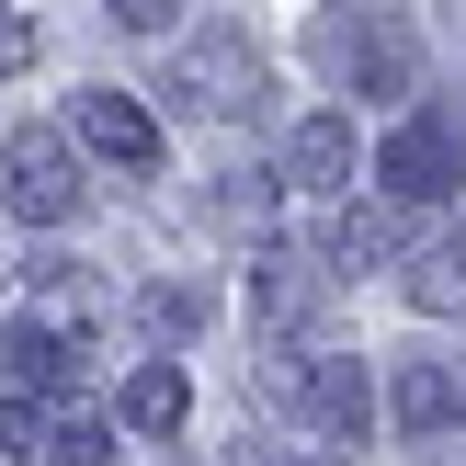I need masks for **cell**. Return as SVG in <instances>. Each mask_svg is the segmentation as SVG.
Listing matches in <instances>:
<instances>
[{
	"instance_id": "9a60e30c",
	"label": "cell",
	"mask_w": 466,
	"mask_h": 466,
	"mask_svg": "<svg viewBox=\"0 0 466 466\" xmlns=\"http://www.w3.org/2000/svg\"><path fill=\"white\" fill-rule=\"evenodd\" d=\"M114 421H126V432H182V421H194V387H182V364H137L126 399H114Z\"/></svg>"
},
{
	"instance_id": "7c38bea8",
	"label": "cell",
	"mask_w": 466,
	"mask_h": 466,
	"mask_svg": "<svg viewBox=\"0 0 466 466\" xmlns=\"http://www.w3.org/2000/svg\"><path fill=\"white\" fill-rule=\"evenodd\" d=\"M103 455H114V410H91L80 387L35 399V466H103Z\"/></svg>"
},
{
	"instance_id": "52a82bcc",
	"label": "cell",
	"mask_w": 466,
	"mask_h": 466,
	"mask_svg": "<svg viewBox=\"0 0 466 466\" xmlns=\"http://www.w3.org/2000/svg\"><path fill=\"white\" fill-rule=\"evenodd\" d=\"M68 148H91L114 182H148V171H159V126H148V103H137V91H80Z\"/></svg>"
},
{
	"instance_id": "30bf717a",
	"label": "cell",
	"mask_w": 466,
	"mask_h": 466,
	"mask_svg": "<svg viewBox=\"0 0 466 466\" xmlns=\"http://www.w3.org/2000/svg\"><path fill=\"white\" fill-rule=\"evenodd\" d=\"M387 421H399L410 444L455 432V421H466V376H455V364H432V353H410L399 376H387Z\"/></svg>"
},
{
	"instance_id": "44dd1931",
	"label": "cell",
	"mask_w": 466,
	"mask_h": 466,
	"mask_svg": "<svg viewBox=\"0 0 466 466\" xmlns=\"http://www.w3.org/2000/svg\"><path fill=\"white\" fill-rule=\"evenodd\" d=\"M421 466H466V421H455V432H432V444H421Z\"/></svg>"
},
{
	"instance_id": "8992f818",
	"label": "cell",
	"mask_w": 466,
	"mask_h": 466,
	"mask_svg": "<svg viewBox=\"0 0 466 466\" xmlns=\"http://www.w3.org/2000/svg\"><path fill=\"white\" fill-rule=\"evenodd\" d=\"M319 308H330V273H319L296 239H262V250H250V319L273 330V353H285L296 330H319Z\"/></svg>"
},
{
	"instance_id": "4fadbf2b",
	"label": "cell",
	"mask_w": 466,
	"mask_h": 466,
	"mask_svg": "<svg viewBox=\"0 0 466 466\" xmlns=\"http://www.w3.org/2000/svg\"><path fill=\"white\" fill-rule=\"evenodd\" d=\"M23 285H35V330H68V341H91V319H103V285H91L68 250H46V262H23Z\"/></svg>"
},
{
	"instance_id": "ffe728a7",
	"label": "cell",
	"mask_w": 466,
	"mask_h": 466,
	"mask_svg": "<svg viewBox=\"0 0 466 466\" xmlns=\"http://www.w3.org/2000/svg\"><path fill=\"white\" fill-rule=\"evenodd\" d=\"M0 455L35 466V399H0Z\"/></svg>"
},
{
	"instance_id": "2e32d148",
	"label": "cell",
	"mask_w": 466,
	"mask_h": 466,
	"mask_svg": "<svg viewBox=\"0 0 466 466\" xmlns=\"http://www.w3.org/2000/svg\"><path fill=\"white\" fill-rule=\"evenodd\" d=\"M137 319H148V341H159V353H182V341H205L217 296H205V285H182V273H159V285L137 296Z\"/></svg>"
},
{
	"instance_id": "5b68a950",
	"label": "cell",
	"mask_w": 466,
	"mask_h": 466,
	"mask_svg": "<svg viewBox=\"0 0 466 466\" xmlns=\"http://www.w3.org/2000/svg\"><path fill=\"white\" fill-rule=\"evenodd\" d=\"M376 182H387V205H410V217H421L432 194H455V182H466V137L444 126V114H410V126L376 148Z\"/></svg>"
},
{
	"instance_id": "7a4b0ae2",
	"label": "cell",
	"mask_w": 466,
	"mask_h": 466,
	"mask_svg": "<svg viewBox=\"0 0 466 466\" xmlns=\"http://www.w3.org/2000/svg\"><path fill=\"white\" fill-rule=\"evenodd\" d=\"M159 91H171V114H205V126H250L273 80H262V46H250V35L205 23V35L182 46L171 68H159Z\"/></svg>"
},
{
	"instance_id": "d6986e66",
	"label": "cell",
	"mask_w": 466,
	"mask_h": 466,
	"mask_svg": "<svg viewBox=\"0 0 466 466\" xmlns=\"http://www.w3.org/2000/svg\"><path fill=\"white\" fill-rule=\"evenodd\" d=\"M114 23H126V35H171L182 0H114Z\"/></svg>"
},
{
	"instance_id": "8fae6325",
	"label": "cell",
	"mask_w": 466,
	"mask_h": 466,
	"mask_svg": "<svg viewBox=\"0 0 466 466\" xmlns=\"http://www.w3.org/2000/svg\"><path fill=\"white\" fill-rule=\"evenodd\" d=\"M341 182H353V126H341V114H296L273 194H341Z\"/></svg>"
},
{
	"instance_id": "ba28073f",
	"label": "cell",
	"mask_w": 466,
	"mask_h": 466,
	"mask_svg": "<svg viewBox=\"0 0 466 466\" xmlns=\"http://www.w3.org/2000/svg\"><path fill=\"white\" fill-rule=\"evenodd\" d=\"M91 341H68V330H35V319H0V399H68V387L91 376Z\"/></svg>"
},
{
	"instance_id": "9c48e42d",
	"label": "cell",
	"mask_w": 466,
	"mask_h": 466,
	"mask_svg": "<svg viewBox=\"0 0 466 466\" xmlns=\"http://www.w3.org/2000/svg\"><path fill=\"white\" fill-rule=\"evenodd\" d=\"M410 250H421V217H410V205H341L330 217V262L341 273H387V262H410Z\"/></svg>"
},
{
	"instance_id": "3957f363",
	"label": "cell",
	"mask_w": 466,
	"mask_h": 466,
	"mask_svg": "<svg viewBox=\"0 0 466 466\" xmlns=\"http://www.w3.org/2000/svg\"><path fill=\"white\" fill-rule=\"evenodd\" d=\"M262 399H285V421H319V432H364L376 421V364L319 341V353H273L262 364Z\"/></svg>"
},
{
	"instance_id": "e0dca14e",
	"label": "cell",
	"mask_w": 466,
	"mask_h": 466,
	"mask_svg": "<svg viewBox=\"0 0 466 466\" xmlns=\"http://www.w3.org/2000/svg\"><path fill=\"white\" fill-rule=\"evenodd\" d=\"M217 228H239V239L273 228V171H228V182H217Z\"/></svg>"
},
{
	"instance_id": "5bb4252c",
	"label": "cell",
	"mask_w": 466,
	"mask_h": 466,
	"mask_svg": "<svg viewBox=\"0 0 466 466\" xmlns=\"http://www.w3.org/2000/svg\"><path fill=\"white\" fill-rule=\"evenodd\" d=\"M410 308L421 319H466V228H444V239L410 250Z\"/></svg>"
},
{
	"instance_id": "603a6c76",
	"label": "cell",
	"mask_w": 466,
	"mask_h": 466,
	"mask_svg": "<svg viewBox=\"0 0 466 466\" xmlns=\"http://www.w3.org/2000/svg\"><path fill=\"white\" fill-rule=\"evenodd\" d=\"M0 285H12V273H0Z\"/></svg>"
},
{
	"instance_id": "6da1fadb",
	"label": "cell",
	"mask_w": 466,
	"mask_h": 466,
	"mask_svg": "<svg viewBox=\"0 0 466 466\" xmlns=\"http://www.w3.org/2000/svg\"><path fill=\"white\" fill-rule=\"evenodd\" d=\"M308 57L353 103H410L421 91V23H410V0H330L308 23Z\"/></svg>"
},
{
	"instance_id": "7402d4cb",
	"label": "cell",
	"mask_w": 466,
	"mask_h": 466,
	"mask_svg": "<svg viewBox=\"0 0 466 466\" xmlns=\"http://www.w3.org/2000/svg\"><path fill=\"white\" fill-rule=\"evenodd\" d=\"M308 466H341V455H308Z\"/></svg>"
},
{
	"instance_id": "ac0fdd59",
	"label": "cell",
	"mask_w": 466,
	"mask_h": 466,
	"mask_svg": "<svg viewBox=\"0 0 466 466\" xmlns=\"http://www.w3.org/2000/svg\"><path fill=\"white\" fill-rule=\"evenodd\" d=\"M35 57H46V35H35V23L12 12V0H0V80H23V68H35Z\"/></svg>"
},
{
	"instance_id": "277c9868",
	"label": "cell",
	"mask_w": 466,
	"mask_h": 466,
	"mask_svg": "<svg viewBox=\"0 0 466 466\" xmlns=\"http://www.w3.org/2000/svg\"><path fill=\"white\" fill-rule=\"evenodd\" d=\"M80 205H91V182H80V148H68L57 126H12V137H0V217L68 228Z\"/></svg>"
}]
</instances>
